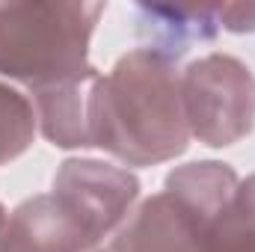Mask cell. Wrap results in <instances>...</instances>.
Wrapping results in <instances>:
<instances>
[{
	"label": "cell",
	"instance_id": "obj_12",
	"mask_svg": "<svg viewBox=\"0 0 255 252\" xmlns=\"http://www.w3.org/2000/svg\"><path fill=\"white\" fill-rule=\"evenodd\" d=\"M0 252H12L9 250V211L0 205Z\"/></svg>",
	"mask_w": 255,
	"mask_h": 252
},
{
	"label": "cell",
	"instance_id": "obj_2",
	"mask_svg": "<svg viewBox=\"0 0 255 252\" xmlns=\"http://www.w3.org/2000/svg\"><path fill=\"white\" fill-rule=\"evenodd\" d=\"M104 3H0V77L30 95L98 74L89 42Z\"/></svg>",
	"mask_w": 255,
	"mask_h": 252
},
{
	"label": "cell",
	"instance_id": "obj_13",
	"mask_svg": "<svg viewBox=\"0 0 255 252\" xmlns=\"http://www.w3.org/2000/svg\"><path fill=\"white\" fill-rule=\"evenodd\" d=\"M92 252H116V250H113V247L107 244V247H98V250H92Z\"/></svg>",
	"mask_w": 255,
	"mask_h": 252
},
{
	"label": "cell",
	"instance_id": "obj_1",
	"mask_svg": "<svg viewBox=\"0 0 255 252\" xmlns=\"http://www.w3.org/2000/svg\"><path fill=\"white\" fill-rule=\"evenodd\" d=\"M92 145L125 166H157L187 151L190 127L181 71L172 60L133 48L92 86Z\"/></svg>",
	"mask_w": 255,
	"mask_h": 252
},
{
	"label": "cell",
	"instance_id": "obj_6",
	"mask_svg": "<svg viewBox=\"0 0 255 252\" xmlns=\"http://www.w3.org/2000/svg\"><path fill=\"white\" fill-rule=\"evenodd\" d=\"M9 250L12 252H92L98 247L63 211L54 193L24 199L9 211Z\"/></svg>",
	"mask_w": 255,
	"mask_h": 252
},
{
	"label": "cell",
	"instance_id": "obj_8",
	"mask_svg": "<svg viewBox=\"0 0 255 252\" xmlns=\"http://www.w3.org/2000/svg\"><path fill=\"white\" fill-rule=\"evenodd\" d=\"M98 74L86 80H74L57 89L30 95L39 130L48 142L60 148H89L92 145V127H89V110H92V86Z\"/></svg>",
	"mask_w": 255,
	"mask_h": 252
},
{
	"label": "cell",
	"instance_id": "obj_5",
	"mask_svg": "<svg viewBox=\"0 0 255 252\" xmlns=\"http://www.w3.org/2000/svg\"><path fill=\"white\" fill-rule=\"evenodd\" d=\"M220 220L223 214L163 187L133 208L110 247L116 252H214Z\"/></svg>",
	"mask_w": 255,
	"mask_h": 252
},
{
	"label": "cell",
	"instance_id": "obj_9",
	"mask_svg": "<svg viewBox=\"0 0 255 252\" xmlns=\"http://www.w3.org/2000/svg\"><path fill=\"white\" fill-rule=\"evenodd\" d=\"M39 119L30 95L0 80V166L18 160L36 139Z\"/></svg>",
	"mask_w": 255,
	"mask_h": 252
},
{
	"label": "cell",
	"instance_id": "obj_3",
	"mask_svg": "<svg viewBox=\"0 0 255 252\" xmlns=\"http://www.w3.org/2000/svg\"><path fill=\"white\" fill-rule=\"evenodd\" d=\"M181 98L190 136L226 148L255 127V74L232 54H208L181 71Z\"/></svg>",
	"mask_w": 255,
	"mask_h": 252
},
{
	"label": "cell",
	"instance_id": "obj_7",
	"mask_svg": "<svg viewBox=\"0 0 255 252\" xmlns=\"http://www.w3.org/2000/svg\"><path fill=\"white\" fill-rule=\"evenodd\" d=\"M136 30L148 39V51L178 60L196 42H211L220 33L217 6H136Z\"/></svg>",
	"mask_w": 255,
	"mask_h": 252
},
{
	"label": "cell",
	"instance_id": "obj_10",
	"mask_svg": "<svg viewBox=\"0 0 255 252\" xmlns=\"http://www.w3.org/2000/svg\"><path fill=\"white\" fill-rule=\"evenodd\" d=\"M214 252H255V172L241 181L229 211L217 223Z\"/></svg>",
	"mask_w": 255,
	"mask_h": 252
},
{
	"label": "cell",
	"instance_id": "obj_4",
	"mask_svg": "<svg viewBox=\"0 0 255 252\" xmlns=\"http://www.w3.org/2000/svg\"><path fill=\"white\" fill-rule=\"evenodd\" d=\"M51 193L92 247H107L133 214L139 181L122 166L92 157H68L54 175Z\"/></svg>",
	"mask_w": 255,
	"mask_h": 252
},
{
	"label": "cell",
	"instance_id": "obj_11",
	"mask_svg": "<svg viewBox=\"0 0 255 252\" xmlns=\"http://www.w3.org/2000/svg\"><path fill=\"white\" fill-rule=\"evenodd\" d=\"M217 15L229 33H255V3H223Z\"/></svg>",
	"mask_w": 255,
	"mask_h": 252
}]
</instances>
